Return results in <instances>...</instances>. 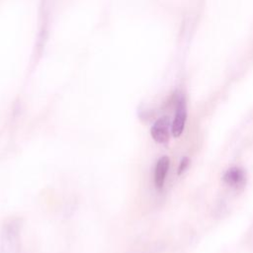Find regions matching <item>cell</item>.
Returning a JSON list of instances; mask_svg holds the SVG:
<instances>
[{
    "instance_id": "1",
    "label": "cell",
    "mask_w": 253,
    "mask_h": 253,
    "mask_svg": "<svg viewBox=\"0 0 253 253\" xmlns=\"http://www.w3.org/2000/svg\"><path fill=\"white\" fill-rule=\"evenodd\" d=\"M186 120H187L186 103L183 99H180L177 104L175 118H174L172 126H171V131H172V134L174 137H179L182 134L184 127H185Z\"/></svg>"
},
{
    "instance_id": "2",
    "label": "cell",
    "mask_w": 253,
    "mask_h": 253,
    "mask_svg": "<svg viewBox=\"0 0 253 253\" xmlns=\"http://www.w3.org/2000/svg\"><path fill=\"white\" fill-rule=\"evenodd\" d=\"M152 138L158 143H165L169 139V123L166 118L157 120L150 129Z\"/></svg>"
},
{
    "instance_id": "3",
    "label": "cell",
    "mask_w": 253,
    "mask_h": 253,
    "mask_svg": "<svg viewBox=\"0 0 253 253\" xmlns=\"http://www.w3.org/2000/svg\"><path fill=\"white\" fill-rule=\"evenodd\" d=\"M169 165H170V160L167 156H163L158 159L155 166V170H154V183L157 189L163 188L166 175L168 173Z\"/></svg>"
},
{
    "instance_id": "4",
    "label": "cell",
    "mask_w": 253,
    "mask_h": 253,
    "mask_svg": "<svg viewBox=\"0 0 253 253\" xmlns=\"http://www.w3.org/2000/svg\"><path fill=\"white\" fill-rule=\"evenodd\" d=\"M223 181L232 187H238L245 181V172L239 167H232L225 171Z\"/></svg>"
},
{
    "instance_id": "5",
    "label": "cell",
    "mask_w": 253,
    "mask_h": 253,
    "mask_svg": "<svg viewBox=\"0 0 253 253\" xmlns=\"http://www.w3.org/2000/svg\"><path fill=\"white\" fill-rule=\"evenodd\" d=\"M189 159L187 158V157H184L181 161H180V164H179V166H178V175H181L186 169H187V167H188V165H189Z\"/></svg>"
}]
</instances>
